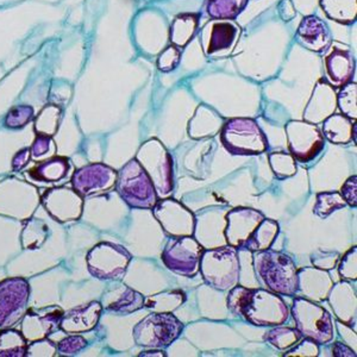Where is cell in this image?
<instances>
[{"label":"cell","mask_w":357,"mask_h":357,"mask_svg":"<svg viewBox=\"0 0 357 357\" xmlns=\"http://www.w3.org/2000/svg\"><path fill=\"white\" fill-rule=\"evenodd\" d=\"M225 240L237 250L262 252L272 247L279 235V224L266 218L264 213L250 207H236L227 212Z\"/></svg>","instance_id":"1"},{"label":"cell","mask_w":357,"mask_h":357,"mask_svg":"<svg viewBox=\"0 0 357 357\" xmlns=\"http://www.w3.org/2000/svg\"><path fill=\"white\" fill-rule=\"evenodd\" d=\"M252 262L256 275L268 291L279 296H296L298 268L292 257L269 248L267 250L254 252Z\"/></svg>","instance_id":"2"},{"label":"cell","mask_w":357,"mask_h":357,"mask_svg":"<svg viewBox=\"0 0 357 357\" xmlns=\"http://www.w3.org/2000/svg\"><path fill=\"white\" fill-rule=\"evenodd\" d=\"M236 316L255 326H278L289 319V310L279 294L268 289L245 287Z\"/></svg>","instance_id":"3"},{"label":"cell","mask_w":357,"mask_h":357,"mask_svg":"<svg viewBox=\"0 0 357 357\" xmlns=\"http://www.w3.org/2000/svg\"><path fill=\"white\" fill-rule=\"evenodd\" d=\"M199 273L203 280L217 291H230L240 282V254L231 245L204 249Z\"/></svg>","instance_id":"4"},{"label":"cell","mask_w":357,"mask_h":357,"mask_svg":"<svg viewBox=\"0 0 357 357\" xmlns=\"http://www.w3.org/2000/svg\"><path fill=\"white\" fill-rule=\"evenodd\" d=\"M114 187L121 198L132 208L151 210L158 202L151 176L136 158L130 160L117 172Z\"/></svg>","instance_id":"5"},{"label":"cell","mask_w":357,"mask_h":357,"mask_svg":"<svg viewBox=\"0 0 357 357\" xmlns=\"http://www.w3.org/2000/svg\"><path fill=\"white\" fill-rule=\"evenodd\" d=\"M135 158L151 176L158 199L168 198L174 190V163L166 146L158 138H151L139 148Z\"/></svg>","instance_id":"6"},{"label":"cell","mask_w":357,"mask_h":357,"mask_svg":"<svg viewBox=\"0 0 357 357\" xmlns=\"http://www.w3.org/2000/svg\"><path fill=\"white\" fill-rule=\"evenodd\" d=\"M220 141L232 155H259L268 149L264 131L250 118H234L224 123L220 129Z\"/></svg>","instance_id":"7"},{"label":"cell","mask_w":357,"mask_h":357,"mask_svg":"<svg viewBox=\"0 0 357 357\" xmlns=\"http://www.w3.org/2000/svg\"><path fill=\"white\" fill-rule=\"evenodd\" d=\"M183 324L173 312H153L132 329L135 343L148 349H165L183 333Z\"/></svg>","instance_id":"8"},{"label":"cell","mask_w":357,"mask_h":357,"mask_svg":"<svg viewBox=\"0 0 357 357\" xmlns=\"http://www.w3.org/2000/svg\"><path fill=\"white\" fill-rule=\"evenodd\" d=\"M296 329L305 338L312 340L317 344H328L333 341V323L331 314L314 301L296 296L291 309Z\"/></svg>","instance_id":"9"},{"label":"cell","mask_w":357,"mask_h":357,"mask_svg":"<svg viewBox=\"0 0 357 357\" xmlns=\"http://www.w3.org/2000/svg\"><path fill=\"white\" fill-rule=\"evenodd\" d=\"M131 254L126 248L111 242L94 245L86 257L91 275L99 280L118 281L126 275Z\"/></svg>","instance_id":"10"},{"label":"cell","mask_w":357,"mask_h":357,"mask_svg":"<svg viewBox=\"0 0 357 357\" xmlns=\"http://www.w3.org/2000/svg\"><path fill=\"white\" fill-rule=\"evenodd\" d=\"M204 248L193 236L173 237L163 250L162 262L178 275L193 278L199 273L200 257Z\"/></svg>","instance_id":"11"},{"label":"cell","mask_w":357,"mask_h":357,"mask_svg":"<svg viewBox=\"0 0 357 357\" xmlns=\"http://www.w3.org/2000/svg\"><path fill=\"white\" fill-rule=\"evenodd\" d=\"M289 154L301 163L310 162L321 154L325 146L324 136L316 124L305 121H292L286 128Z\"/></svg>","instance_id":"12"},{"label":"cell","mask_w":357,"mask_h":357,"mask_svg":"<svg viewBox=\"0 0 357 357\" xmlns=\"http://www.w3.org/2000/svg\"><path fill=\"white\" fill-rule=\"evenodd\" d=\"M30 296V284L23 278L0 282V329L13 328L24 317Z\"/></svg>","instance_id":"13"},{"label":"cell","mask_w":357,"mask_h":357,"mask_svg":"<svg viewBox=\"0 0 357 357\" xmlns=\"http://www.w3.org/2000/svg\"><path fill=\"white\" fill-rule=\"evenodd\" d=\"M151 211L167 235L183 237L195 234V215L178 200L172 198L158 199Z\"/></svg>","instance_id":"14"},{"label":"cell","mask_w":357,"mask_h":357,"mask_svg":"<svg viewBox=\"0 0 357 357\" xmlns=\"http://www.w3.org/2000/svg\"><path fill=\"white\" fill-rule=\"evenodd\" d=\"M117 172L104 163H92L77 169L72 178L74 191L84 197L109 192L116 186Z\"/></svg>","instance_id":"15"},{"label":"cell","mask_w":357,"mask_h":357,"mask_svg":"<svg viewBox=\"0 0 357 357\" xmlns=\"http://www.w3.org/2000/svg\"><path fill=\"white\" fill-rule=\"evenodd\" d=\"M223 207H208L195 215V227L193 237L199 242L204 249L227 245L225 227H227V212Z\"/></svg>","instance_id":"16"},{"label":"cell","mask_w":357,"mask_h":357,"mask_svg":"<svg viewBox=\"0 0 357 357\" xmlns=\"http://www.w3.org/2000/svg\"><path fill=\"white\" fill-rule=\"evenodd\" d=\"M63 310L56 305L41 309H30L25 312L22 321L21 331L28 343L42 341L49 335L60 329Z\"/></svg>","instance_id":"17"},{"label":"cell","mask_w":357,"mask_h":357,"mask_svg":"<svg viewBox=\"0 0 357 357\" xmlns=\"http://www.w3.org/2000/svg\"><path fill=\"white\" fill-rule=\"evenodd\" d=\"M41 203L45 211L59 222L79 220L84 205L82 195L66 187L45 192L42 195Z\"/></svg>","instance_id":"18"},{"label":"cell","mask_w":357,"mask_h":357,"mask_svg":"<svg viewBox=\"0 0 357 357\" xmlns=\"http://www.w3.org/2000/svg\"><path fill=\"white\" fill-rule=\"evenodd\" d=\"M333 280L330 273L316 267L298 269V292L301 298L314 303L326 301L333 289Z\"/></svg>","instance_id":"19"},{"label":"cell","mask_w":357,"mask_h":357,"mask_svg":"<svg viewBox=\"0 0 357 357\" xmlns=\"http://www.w3.org/2000/svg\"><path fill=\"white\" fill-rule=\"evenodd\" d=\"M325 69L330 85L341 89L350 82L355 72L353 54L347 47L331 45L325 56Z\"/></svg>","instance_id":"20"},{"label":"cell","mask_w":357,"mask_h":357,"mask_svg":"<svg viewBox=\"0 0 357 357\" xmlns=\"http://www.w3.org/2000/svg\"><path fill=\"white\" fill-rule=\"evenodd\" d=\"M144 296L123 284H111L102 296V310L118 314H130L144 307Z\"/></svg>","instance_id":"21"},{"label":"cell","mask_w":357,"mask_h":357,"mask_svg":"<svg viewBox=\"0 0 357 357\" xmlns=\"http://www.w3.org/2000/svg\"><path fill=\"white\" fill-rule=\"evenodd\" d=\"M337 94L333 86L321 80L313 89L312 96L304 110L305 122L321 124L326 118L335 114Z\"/></svg>","instance_id":"22"},{"label":"cell","mask_w":357,"mask_h":357,"mask_svg":"<svg viewBox=\"0 0 357 357\" xmlns=\"http://www.w3.org/2000/svg\"><path fill=\"white\" fill-rule=\"evenodd\" d=\"M326 301L331 305L338 321L350 326L356 324V289L350 281L342 280L333 284Z\"/></svg>","instance_id":"23"},{"label":"cell","mask_w":357,"mask_h":357,"mask_svg":"<svg viewBox=\"0 0 357 357\" xmlns=\"http://www.w3.org/2000/svg\"><path fill=\"white\" fill-rule=\"evenodd\" d=\"M102 306L99 301L80 305L67 313H63L60 330L70 335L89 333L97 326L102 316Z\"/></svg>","instance_id":"24"},{"label":"cell","mask_w":357,"mask_h":357,"mask_svg":"<svg viewBox=\"0 0 357 357\" xmlns=\"http://www.w3.org/2000/svg\"><path fill=\"white\" fill-rule=\"evenodd\" d=\"M296 38L305 48L319 53L329 47V28L318 17H305L296 30Z\"/></svg>","instance_id":"25"},{"label":"cell","mask_w":357,"mask_h":357,"mask_svg":"<svg viewBox=\"0 0 357 357\" xmlns=\"http://www.w3.org/2000/svg\"><path fill=\"white\" fill-rule=\"evenodd\" d=\"M223 121L220 114L210 107L200 105L188 124V134L195 139L212 137L220 132Z\"/></svg>","instance_id":"26"},{"label":"cell","mask_w":357,"mask_h":357,"mask_svg":"<svg viewBox=\"0 0 357 357\" xmlns=\"http://www.w3.org/2000/svg\"><path fill=\"white\" fill-rule=\"evenodd\" d=\"M323 136L333 144L356 142V123L344 114H331L323 122Z\"/></svg>","instance_id":"27"},{"label":"cell","mask_w":357,"mask_h":357,"mask_svg":"<svg viewBox=\"0 0 357 357\" xmlns=\"http://www.w3.org/2000/svg\"><path fill=\"white\" fill-rule=\"evenodd\" d=\"M70 163L68 158L65 156H54L30 169L28 178L36 183H59L68 175Z\"/></svg>","instance_id":"28"},{"label":"cell","mask_w":357,"mask_h":357,"mask_svg":"<svg viewBox=\"0 0 357 357\" xmlns=\"http://www.w3.org/2000/svg\"><path fill=\"white\" fill-rule=\"evenodd\" d=\"M238 35V29L229 22H218L212 26L210 42L207 45L206 53L208 55L224 52L231 48Z\"/></svg>","instance_id":"29"},{"label":"cell","mask_w":357,"mask_h":357,"mask_svg":"<svg viewBox=\"0 0 357 357\" xmlns=\"http://www.w3.org/2000/svg\"><path fill=\"white\" fill-rule=\"evenodd\" d=\"M198 25V17L192 13L178 15L171 25L169 37L173 45L178 48H183L191 41L195 35V29Z\"/></svg>","instance_id":"30"},{"label":"cell","mask_w":357,"mask_h":357,"mask_svg":"<svg viewBox=\"0 0 357 357\" xmlns=\"http://www.w3.org/2000/svg\"><path fill=\"white\" fill-rule=\"evenodd\" d=\"M321 6L330 20L350 24L356 20V0H321Z\"/></svg>","instance_id":"31"},{"label":"cell","mask_w":357,"mask_h":357,"mask_svg":"<svg viewBox=\"0 0 357 357\" xmlns=\"http://www.w3.org/2000/svg\"><path fill=\"white\" fill-rule=\"evenodd\" d=\"M28 345L22 331L11 328L0 331V357L26 356Z\"/></svg>","instance_id":"32"},{"label":"cell","mask_w":357,"mask_h":357,"mask_svg":"<svg viewBox=\"0 0 357 357\" xmlns=\"http://www.w3.org/2000/svg\"><path fill=\"white\" fill-rule=\"evenodd\" d=\"M186 301L183 291L174 289L168 292L158 293L144 301V306L153 312H174Z\"/></svg>","instance_id":"33"},{"label":"cell","mask_w":357,"mask_h":357,"mask_svg":"<svg viewBox=\"0 0 357 357\" xmlns=\"http://www.w3.org/2000/svg\"><path fill=\"white\" fill-rule=\"evenodd\" d=\"M247 3L248 0H208L207 13L213 20H235Z\"/></svg>","instance_id":"34"},{"label":"cell","mask_w":357,"mask_h":357,"mask_svg":"<svg viewBox=\"0 0 357 357\" xmlns=\"http://www.w3.org/2000/svg\"><path fill=\"white\" fill-rule=\"evenodd\" d=\"M303 336L296 329L284 328L278 325L274 329L269 330L264 336V341L279 350H289L301 341Z\"/></svg>","instance_id":"35"},{"label":"cell","mask_w":357,"mask_h":357,"mask_svg":"<svg viewBox=\"0 0 357 357\" xmlns=\"http://www.w3.org/2000/svg\"><path fill=\"white\" fill-rule=\"evenodd\" d=\"M316 200L313 213L321 220H326L333 212L347 206V203L340 192H323L317 195Z\"/></svg>","instance_id":"36"},{"label":"cell","mask_w":357,"mask_h":357,"mask_svg":"<svg viewBox=\"0 0 357 357\" xmlns=\"http://www.w3.org/2000/svg\"><path fill=\"white\" fill-rule=\"evenodd\" d=\"M61 117V111L57 106L49 105L41 111L35 122V130L37 134L53 136L56 132Z\"/></svg>","instance_id":"37"},{"label":"cell","mask_w":357,"mask_h":357,"mask_svg":"<svg viewBox=\"0 0 357 357\" xmlns=\"http://www.w3.org/2000/svg\"><path fill=\"white\" fill-rule=\"evenodd\" d=\"M269 165L278 178H289L296 173V158L284 151L269 154Z\"/></svg>","instance_id":"38"},{"label":"cell","mask_w":357,"mask_h":357,"mask_svg":"<svg viewBox=\"0 0 357 357\" xmlns=\"http://www.w3.org/2000/svg\"><path fill=\"white\" fill-rule=\"evenodd\" d=\"M355 82H348L342 86L341 91L337 94V105L341 109L342 114L350 119L357 117V87Z\"/></svg>","instance_id":"39"},{"label":"cell","mask_w":357,"mask_h":357,"mask_svg":"<svg viewBox=\"0 0 357 357\" xmlns=\"http://www.w3.org/2000/svg\"><path fill=\"white\" fill-rule=\"evenodd\" d=\"M47 234H48V227L42 220H31L24 227V231L22 235L23 245L25 249H36L41 247L47 240Z\"/></svg>","instance_id":"40"},{"label":"cell","mask_w":357,"mask_h":357,"mask_svg":"<svg viewBox=\"0 0 357 357\" xmlns=\"http://www.w3.org/2000/svg\"><path fill=\"white\" fill-rule=\"evenodd\" d=\"M338 264V274L342 280L353 281L357 280V248L353 247L344 255L340 257Z\"/></svg>","instance_id":"41"},{"label":"cell","mask_w":357,"mask_h":357,"mask_svg":"<svg viewBox=\"0 0 357 357\" xmlns=\"http://www.w3.org/2000/svg\"><path fill=\"white\" fill-rule=\"evenodd\" d=\"M33 117V109L29 105H20L8 111L5 118V126L10 129H21Z\"/></svg>","instance_id":"42"},{"label":"cell","mask_w":357,"mask_h":357,"mask_svg":"<svg viewBox=\"0 0 357 357\" xmlns=\"http://www.w3.org/2000/svg\"><path fill=\"white\" fill-rule=\"evenodd\" d=\"M89 342L82 335H69L57 344V351L63 356H74L85 349Z\"/></svg>","instance_id":"43"},{"label":"cell","mask_w":357,"mask_h":357,"mask_svg":"<svg viewBox=\"0 0 357 357\" xmlns=\"http://www.w3.org/2000/svg\"><path fill=\"white\" fill-rule=\"evenodd\" d=\"M340 257H341V255L337 252L318 249L311 255V262H312L313 267L324 269V271H330V269L336 267Z\"/></svg>","instance_id":"44"},{"label":"cell","mask_w":357,"mask_h":357,"mask_svg":"<svg viewBox=\"0 0 357 357\" xmlns=\"http://www.w3.org/2000/svg\"><path fill=\"white\" fill-rule=\"evenodd\" d=\"M180 56H181V53H180V49L178 47H175V45L168 47L158 56V69L162 70V72H166V73L167 72H171L178 65Z\"/></svg>","instance_id":"45"},{"label":"cell","mask_w":357,"mask_h":357,"mask_svg":"<svg viewBox=\"0 0 357 357\" xmlns=\"http://www.w3.org/2000/svg\"><path fill=\"white\" fill-rule=\"evenodd\" d=\"M319 355V347L316 342L309 338H305L303 341H299L287 353L284 354V357L301 356V357H316Z\"/></svg>","instance_id":"46"},{"label":"cell","mask_w":357,"mask_h":357,"mask_svg":"<svg viewBox=\"0 0 357 357\" xmlns=\"http://www.w3.org/2000/svg\"><path fill=\"white\" fill-rule=\"evenodd\" d=\"M342 197H343V199L345 200V203L347 205H349V206L355 207L357 206V176L356 175H353V176H350L344 183H343V186L341 188Z\"/></svg>","instance_id":"47"},{"label":"cell","mask_w":357,"mask_h":357,"mask_svg":"<svg viewBox=\"0 0 357 357\" xmlns=\"http://www.w3.org/2000/svg\"><path fill=\"white\" fill-rule=\"evenodd\" d=\"M45 340L29 343L26 356H54L57 351V348L54 349L55 345L50 341L48 342V344L45 345V348H43Z\"/></svg>","instance_id":"48"},{"label":"cell","mask_w":357,"mask_h":357,"mask_svg":"<svg viewBox=\"0 0 357 357\" xmlns=\"http://www.w3.org/2000/svg\"><path fill=\"white\" fill-rule=\"evenodd\" d=\"M53 143L50 136H45V135L37 134L33 144L30 151H31V158H38L45 156L49 151L50 144Z\"/></svg>","instance_id":"49"},{"label":"cell","mask_w":357,"mask_h":357,"mask_svg":"<svg viewBox=\"0 0 357 357\" xmlns=\"http://www.w3.org/2000/svg\"><path fill=\"white\" fill-rule=\"evenodd\" d=\"M337 329L340 333V336L343 338V343L349 345L350 348H353L356 351V331L351 329L350 325L343 324L341 321L337 323Z\"/></svg>","instance_id":"50"},{"label":"cell","mask_w":357,"mask_h":357,"mask_svg":"<svg viewBox=\"0 0 357 357\" xmlns=\"http://www.w3.org/2000/svg\"><path fill=\"white\" fill-rule=\"evenodd\" d=\"M30 158H31L30 148H24V149L16 153L13 158V172H21L23 168L28 166Z\"/></svg>","instance_id":"51"},{"label":"cell","mask_w":357,"mask_h":357,"mask_svg":"<svg viewBox=\"0 0 357 357\" xmlns=\"http://www.w3.org/2000/svg\"><path fill=\"white\" fill-rule=\"evenodd\" d=\"M333 355L335 357H356V351L350 348L349 345L342 342H336L333 343Z\"/></svg>","instance_id":"52"},{"label":"cell","mask_w":357,"mask_h":357,"mask_svg":"<svg viewBox=\"0 0 357 357\" xmlns=\"http://www.w3.org/2000/svg\"><path fill=\"white\" fill-rule=\"evenodd\" d=\"M139 357H151V356H158V357H166V353L162 351V349H151L148 351H143L142 354L138 355Z\"/></svg>","instance_id":"53"}]
</instances>
